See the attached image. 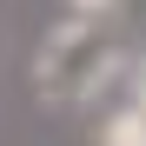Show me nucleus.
<instances>
[{
    "label": "nucleus",
    "mask_w": 146,
    "mask_h": 146,
    "mask_svg": "<svg viewBox=\"0 0 146 146\" xmlns=\"http://www.w3.org/2000/svg\"><path fill=\"white\" fill-rule=\"evenodd\" d=\"M119 73H126V53H119L113 20H80L73 13V20H60L40 40V53H33V93H40V106L80 113V106L100 100Z\"/></svg>",
    "instance_id": "nucleus-1"
},
{
    "label": "nucleus",
    "mask_w": 146,
    "mask_h": 146,
    "mask_svg": "<svg viewBox=\"0 0 146 146\" xmlns=\"http://www.w3.org/2000/svg\"><path fill=\"white\" fill-rule=\"evenodd\" d=\"M100 146H146V113L126 100V106H113L100 119Z\"/></svg>",
    "instance_id": "nucleus-2"
},
{
    "label": "nucleus",
    "mask_w": 146,
    "mask_h": 146,
    "mask_svg": "<svg viewBox=\"0 0 146 146\" xmlns=\"http://www.w3.org/2000/svg\"><path fill=\"white\" fill-rule=\"evenodd\" d=\"M126 100L146 113V46H139V53H133V66H126Z\"/></svg>",
    "instance_id": "nucleus-3"
},
{
    "label": "nucleus",
    "mask_w": 146,
    "mask_h": 146,
    "mask_svg": "<svg viewBox=\"0 0 146 146\" xmlns=\"http://www.w3.org/2000/svg\"><path fill=\"white\" fill-rule=\"evenodd\" d=\"M119 0H66V13H80V20H113Z\"/></svg>",
    "instance_id": "nucleus-4"
}]
</instances>
